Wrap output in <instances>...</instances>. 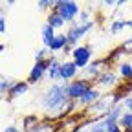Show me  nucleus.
Returning a JSON list of instances; mask_svg holds the SVG:
<instances>
[{"label": "nucleus", "instance_id": "nucleus-9", "mask_svg": "<svg viewBox=\"0 0 132 132\" xmlns=\"http://www.w3.org/2000/svg\"><path fill=\"white\" fill-rule=\"evenodd\" d=\"M99 99H101V90L94 86L92 90H88L85 95L79 99L77 105H79V106H92V105H95V103L99 101Z\"/></svg>", "mask_w": 132, "mask_h": 132}, {"label": "nucleus", "instance_id": "nucleus-16", "mask_svg": "<svg viewBox=\"0 0 132 132\" xmlns=\"http://www.w3.org/2000/svg\"><path fill=\"white\" fill-rule=\"evenodd\" d=\"M118 72H119V75L127 81V82H132V62H119V66H118Z\"/></svg>", "mask_w": 132, "mask_h": 132}, {"label": "nucleus", "instance_id": "nucleus-26", "mask_svg": "<svg viewBox=\"0 0 132 132\" xmlns=\"http://www.w3.org/2000/svg\"><path fill=\"white\" fill-rule=\"evenodd\" d=\"M4 132H20V130L16 128V127H13V125H11V127H7V128H4Z\"/></svg>", "mask_w": 132, "mask_h": 132}, {"label": "nucleus", "instance_id": "nucleus-17", "mask_svg": "<svg viewBox=\"0 0 132 132\" xmlns=\"http://www.w3.org/2000/svg\"><path fill=\"white\" fill-rule=\"evenodd\" d=\"M108 130H110V125L106 123V119H105V118L95 119V123L90 127V132H108Z\"/></svg>", "mask_w": 132, "mask_h": 132}, {"label": "nucleus", "instance_id": "nucleus-12", "mask_svg": "<svg viewBox=\"0 0 132 132\" xmlns=\"http://www.w3.org/2000/svg\"><path fill=\"white\" fill-rule=\"evenodd\" d=\"M46 24H50V26H52V28H53V29L57 31V29H61V28H64V26H66V20L62 19V16H61V15H59L57 11H53V9H52V11L48 13Z\"/></svg>", "mask_w": 132, "mask_h": 132}, {"label": "nucleus", "instance_id": "nucleus-3", "mask_svg": "<svg viewBox=\"0 0 132 132\" xmlns=\"http://www.w3.org/2000/svg\"><path fill=\"white\" fill-rule=\"evenodd\" d=\"M53 11H57L66 22H75V19L81 15V7L73 0H55V7Z\"/></svg>", "mask_w": 132, "mask_h": 132}, {"label": "nucleus", "instance_id": "nucleus-13", "mask_svg": "<svg viewBox=\"0 0 132 132\" xmlns=\"http://www.w3.org/2000/svg\"><path fill=\"white\" fill-rule=\"evenodd\" d=\"M40 35H42V44H44V48H50L57 33H55V29L50 26V24H44V26L40 28Z\"/></svg>", "mask_w": 132, "mask_h": 132}, {"label": "nucleus", "instance_id": "nucleus-24", "mask_svg": "<svg viewBox=\"0 0 132 132\" xmlns=\"http://www.w3.org/2000/svg\"><path fill=\"white\" fill-rule=\"evenodd\" d=\"M0 33H6V16H0Z\"/></svg>", "mask_w": 132, "mask_h": 132}, {"label": "nucleus", "instance_id": "nucleus-7", "mask_svg": "<svg viewBox=\"0 0 132 132\" xmlns=\"http://www.w3.org/2000/svg\"><path fill=\"white\" fill-rule=\"evenodd\" d=\"M77 73H79V68L75 66L73 61H62V64H61V75H59L62 82H72V81H75Z\"/></svg>", "mask_w": 132, "mask_h": 132}, {"label": "nucleus", "instance_id": "nucleus-23", "mask_svg": "<svg viewBox=\"0 0 132 132\" xmlns=\"http://www.w3.org/2000/svg\"><path fill=\"white\" fill-rule=\"evenodd\" d=\"M121 105H123L125 112H132V95H127V99H125Z\"/></svg>", "mask_w": 132, "mask_h": 132}, {"label": "nucleus", "instance_id": "nucleus-8", "mask_svg": "<svg viewBox=\"0 0 132 132\" xmlns=\"http://www.w3.org/2000/svg\"><path fill=\"white\" fill-rule=\"evenodd\" d=\"M95 88H99V90H101V88H114L116 85H118V75H116L112 70H105L101 75H99L97 79H95Z\"/></svg>", "mask_w": 132, "mask_h": 132}, {"label": "nucleus", "instance_id": "nucleus-14", "mask_svg": "<svg viewBox=\"0 0 132 132\" xmlns=\"http://www.w3.org/2000/svg\"><path fill=\"white\" fill-rule=\"evenodd\" d=\"M101 64H103V61H92L86 68H85V72H86V77L85 79H97L99 75H101L103 72H101Z\"/></svg>", "mask_w": 132, "mask_h": 132}, {"label": "nucleus", "instance_id": "nucleus-15", "mask_svg": "<svg viewBox=\"0 0 132 132\" xmlns=\"http://www.w3.org/2000/svg\"><path fill=\"white\" fill-rule=\"evenodd\" d=\"M28 88H29V82H28V81H16V85L11 88V92H9L7 95H9V99L20 97V95H24V94L28 92Z\"/></svg>", "mask_w": 132, "mask_h": 132}, {"label": "nucleus", "instance_id": "nucleus-21", "mask_svg": "<svg viewBox=\"0 0 132 132\" xmlns=\"http://www.w3.org/2000/svg\"><path fill=\"white\" fill-rule=\"evenodd\" d=\"M50 50L48 48H40V50H37L35 52V62H42V61H48L50 59Z\"/></svg>", "mask_w": 132, "mask_h": 132}, {"label": "nucleus", "instance_id": "nucleus-10", "mask_svg": "<svg viewBox=\"0 0 132 132\" xmlns=\"http://www.w3.org/2000/svg\"><path fill=\"white\" fill-rule=\"evenodd\" d=\"M48 64H50V68H48V79L50 81H61V61L55 57V55H50L48 59Z\"/></svg>", "mask_w": 132, "mask_h": 132}, {"label": "nucleus", "instance_id": "nucleus-11", "mask_svg": "<svg viewBox=\"0 0 132 132\" xmlns=\"http://www.w3.org/2000/svg\"><path fill=\"white\" fill-rule=\"evenodd\" d=\"M66 44H68V39H66V33H57L55 35V39H53V42H52V46H50L48 50H50V53H55V52H62V50L66 48Z\"/></svg>", "mask_w": 132, "mask_h": 132}, {"label": "nucleus", "instance_id": "nucleus-19", "mask_svg": "<svg viewBox=\"0 0 132 132\" xmlns=\"http://www.w3.org/2000/svg\"><path fill=\"white\" fill-rule=\"evenodd\" d=\"M15 85H16L15 79H11V77H2V81H0V92H2V94L7 92V94H9Z\"/></svg>", "mask_w": 132, "mask_h": 132}, {"label": "nucleus", "instance_id": "nucleus-22", "mask_svg": "<svg viewBox=\"0 0 132 132\" xmlns=\"http://www.w3.org/2000/svg\"><path fill=\"white\" fill-rule=\"evenodd\" d=\"M37 7L39 9H42V11H46V9H50V7H55V0H39L37 2Z\"/></svg>", "mask_w": 132, "mask_h": 132}, {"label": "nucleus", "instance_id": "nucleus-1", "mask_svg": "<svg viewBox=\"0 0 132 132\" xmlns=\"http://www.w3.org/2000/svg\"><path fill=\"white\" fill-rule=\"evenodd\" d=\"M66 85L68 82H61V85H52V88H48L46 94L42 95V110H46L48 114H53V116H64L66 112L70 110V106L73 105L68 94H66Z\"/></svg>", "mask_w": 132, "mask_h": 132}, {"label": "nucleus", "instance_id": "nucleus-20", "mask_svg": "<svg viewBox=\"0 0 132 132\" xmlns=\"http://www.w3.org/2000/svg\"><path fill=\"white\" fill-rule=\"evenodd\" d=\"M125 28H127V20L118 19V20L110 22V33H112V35H118V33H119L121 29H125Z\"/></svg>", "mask_w": 132, "mask_h": 132}, {"label": "nucleus", "instance_id": "nucleus-27", "mask_svg": "<svg viewBox=\"0 0 132 132\" xmlns=\"http://www.w3.org/2000/svg\"><path fill=\"white\" fill-rule=\"evenodd\" d=\"M114 4H116L114 0H106V2H105V6H108V7H110V6H114Z\"/></svg>", "mask_w": 132, "mask_h": 132}, {"label": "nucleus", "instance_id": "nucleus-2", "mask_svg": "<svg viewBox=\"0 0 132 132\" xmlns=\"http://www.w3.org/2000/svg\"><path fill=\"white\" fill-rule=\"evenodd\" d=\"M95 86V81H90V79H85V77H79V79H75V81H72V82H68L66 85V94H68V99L72 103H77L79 99L85 95L88 90H92Z\"/></svg>", "mask_w": 132, "mask_h": 132}, {"label": "nucleus", "instance_id": "nucleus-6", "mask_svg": "<svg viewBox=\"0 0 132 132\" xmlns=\"http://www.w3.org/2000/svg\"><path fill=\"white\" fill-rule=\"evenodd\" d=\"M48 68H50V64L48 61H42V62H35V66L29 70V75H28V82L29 85H37V82H40L46 75H48Z\"/></svg>", "mask_w": 132, "mask_h": 132}, {"label": "nucleus", "instance_id": "nucleus-30", "mask_svg": "<svg viewBox=\"0 0 132 132\" xmlns=\"http://www.w3.org/2000/svg\"><path fill=\"white\" fill-rule=\"evenodd\" d=\"M125 132H132V130H125Z\"/></svg>", "mask_w": 132, "mask_h": 132}, {"label": "nucleus", "instance_id": "nucleus-25", "mask_svg": "<svg viewBox=\"0 0 132 132\" xmlns=\"http://www.w3.org/2000/svg\"><path fill=\"white\" fill-rule=\"evenodd\" d=\"M108 132H125V130H123V128H121L119 125H114V127H112V128H110Z\"/></svg>", "mask_w": 132, "mask_h": 132}, {"label": "nucleus", "instance_id": "nucleus-5", "mask_svg": "<svg viewBox=\"0 0 132 132\" xmlns=\"http://www.w3.org/2000/svg\"><path fill=\"white\" fill-rule=\"evenodd\" d=\"M92 46L88 44H79L77 48H73L72 52V61L75 62V66L79 70H85L86 66L92 62Z\"/></svg>", "mask_w": 132, "mask_h": 132}, {"label": "nucleus", "instance_id": "nucleus-4", "mask_svg": "<svg viewBox=\"0 0 132 132\" xmlns=\"http://www.w3.org/2000/svg\"><path fill=\"white\" fill-rule=\"evenodd\" d=\"M94 28V20H90L88 24H79V22H72L68 31H66V39H68V46L70 48H77L81 39Z\"/></svg>", "mask_w": 132, "mask_h": 132}, {"label": "nucleus", "instance_id": "nucleus-28", "mask_svg": "<svg viewBox=\"0 0 132 132\" xmlns=\"http://www.w3.org/2000/svg\"><path fill=\"white\" fill-rule=\"evenodd\" d=\"M127 28H130V29H132V19H130V20H127Z\"/></svg>", "mask_w": 132, "mask_h": 132}, {"label": "nucleus", "instance_id": "nucleus-29", "mask_svg": "<svg viewBox=\"0 0 132 132\" xmlns=\"http://www.w3.org/2000/svg\"><path fill=\"white\" fill-rule=\"evenodd\" d=\"M81 132H90V130H81Z\"/></svg>", "mask_w": 132, "mask_h": 132}, {"label": "nucleus", "instance_id": "nucleus-18", "mask_svg": "<svg viewBox=\"0 0 132 132\" xmlns=\"http://www.w3.org/2000/svg\"><path fill=\"white\" fill-rule=\"evenodd\" d=\"M123 130H132V112H123V116L119 118L118 123Z\"/></svg>", "mask_w": 132, "mask_h": 132}]
</instances>
